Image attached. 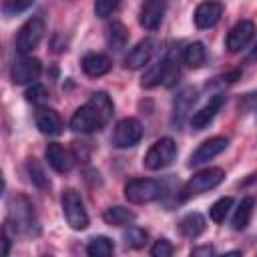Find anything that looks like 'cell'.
I'll list each match as a JSON object with an SVG mask.
<instances>
[{"label":"cell","mask_w":257,"mask_h":257,"mask_svg":"<svg viewBox=\"0 0 257 257\" xmlns=\"http://www.w3.org/2000/svg\"><path fill=\"white\" fill-rule=\"evenodd\" d=\"M112 112H114V104H112L110 96L106 92L98 90L80 108L74 110V114L70 118V128L80 135L96 133L108 124V120L112 118Z\"/></svg>","instance_id":"cell-1"},{"label":"cell","mask_w":257,"mask_h":257,"mask_svg":"<svg viewBox=\"0 0 257 257\" xmlns=\"http://www.w3.org/2000/svg\"><path fill=\"white\" fill-rule=\"evenodd\" d=\"M8 225H12L16 235L36 237L40 235V223L32 201L26 195H14L8 201Z\"/></svg>","instance_id":"cell-2"},{"label":"cell","mask_w":257,"mask_h":257,"mask_svg":"<svg viewBox=\"0 0 257 257\" xmlns=\"http://www.w3.org/2000/svg\"><path fill=\"white\" fill-rule=\"evenodd\" d=\"M225 181V171L221 167H209L199 173H195L181 189V201H187L191 197H197L209 189H215Z\"/></svg>","instance_id":"cell-3"},{"label":"cell","mask_w":257,"mask_h":257,"mask_svg":"<svg viewBox=\"0 0 257 257\" xmlns=\"http://www.w3.org/2000/svg\"><path fill=\"white\" fill-rule=\"evenodd\" d=\"M163 183L155 179H131L124 185V197L133 205H145L151 201H157L163 197Z\"/></svg>","instance_id":"cell-4"},{"label":"cell","mask_w":257,"mask_h":257,"mask_svg":"<svg viewBox=\"0 0 257 257\" xmlns=\"http://www.w3.org/2000/svg\"><path fill=\"white\" fill-rule=\"evenodd\" d=\"M177 76H179V66H177L173 54L169 52V54H165L163 58H159L155 64H151L147 68V72L143 74L141 86L143 88H153V86H159L161 82L171 84Z\"/></svg>","instance_id":"cell-5"},{"label":"cell","mask_w":257,"mask_h":257,"mask_svg":"<svg viewBox=\"0 0 257 257\" xmlns=\"http://www.w3.org/2000/svg\"><path fill=\"white\" fill-rule=\"evenodd\" d=\"M175 157H177L175 141L171 137H163L151 145V149L143 159V165L149 171H161V169H167L175 161Z\"/></svg>","instance_id":"cell-6"},{"label":"cell","mask_w":257,"mask_h":257,"mask_svg":"<svg viewBox=\"0 0 257 257\" xmlns=\"http://www.w3.org/2000/svg\"><path fill=\"white\" fill-rule=\"evenodd\" d=\"M60 203H62V213H64L66 223L74 231H84L88 227V213L84 209V203H82L80 195L74 189H64L62 197H60Z\"/></svg>","instance_id":"cell-7"},{"label":"cell","mask_w":257,"mask_h":257,"mask_svg":"<svg viewBox=\"0 0 257 257\" xmlns=\"http://www.w3.org/2000/svg\"><path fill=\"white\" fill-rule=\"evenodd\" d=\"M42 36H44V20H42V16H32V18H28V20L20 26V30H18V34H16V40H14L16 52L28 54L30 50H34V48L40 44Z\"/></svg>","instance_id":"cell-8"},{"label":"cell","mask_w":257,"mask_h":257,"mask_svg":"<svg viewBox=\"0 0 257 257\" xmlns=\"http://www.w3.org/2000/svg\"><path fill=\"white\" fill-rule=\"evenodd\" d=\"M141 139H143V124L137 118L126 116L116 122L114 133H112V145L116 149H131Z\"/></svg>","instance_id":"cell-9"},{"label":"cell","mask_w":257,"mask_h":257,"mask_svg":"<svg viewBox=\"0 0 257 257\" xmlns=\"http://www.w3.org/2000/svg\"><path fill=\"white\" fill-rule=\"evenodd\" d=\"M40 72H42V64L38 58L22 56V58L14 60V64L10 68V78L14 84H28V82L38 80Z\"/></svg>","instance_id":"cell-10"},{"label":"cell","mask_w":257,"mask_h":257,"mask_svg":"<svg viewBox=\"0 0 257 257\" xmlns=\"http://www.w3.org/2000/svg\"><path fill=\"white\" fill-rule=\"evenodd\" d=\"M157 46H159V42H157L155 38H145V40L137 42V44L128 50V54L124 56V68H128V70H139V68H143L145 64H149L151 58H153V54L157 52Z\"/></svg>","instance_id":"cell-11"},{"label":"cell","mask_w":257,"mask_h":257,"mask_svg":"<svg viewBox=\"0 0 257 257\" xmlns=\"http://www.w3.org/2000/svg\"><path fill=\"white\" fill-rule=\"evenodd\" d=\"M195 100H197V90L193 86H185V88H181L177 92V96L173 98V112H171L173 126H177V128L183 126V122L187 120Z\"/></svg>","instance_id":"cell-12"},{"label":"cell","mask_w":257,"mask_h":257,"mask_svg":"<svg viewBox=\"0 0 257 257\" xmlns=\"http://www.w3.org/2000/svg\"><path fill=\"white\" fill-rule=\"evenodd\" d=\"M229 141L225 137H211L207 141H203L189 157V167H199L211 159H215L217 155H221L225 149H227Z\"/></svg>","instance_id":"cell-13"},{"label":"cell","mask_w":257,"mask_h":257,"mask_svg":"<svg viewBox=\"0 0 257 257\" xmlns=\"http://www.w3.org/2000/svg\"><path fill=\"white\" fill-rule=\"evenodd\" d=\"M169 0H143L141 12H139V22L147 30H157L165 18Z\"/></svg>","instance_id":"cell-14"},{"label":"cell","mask_w":257,"mask_h":257,"mask_svg":"<svg viewBox=\"0 0 257 257\" xmlns=\"http://www.w3.org/2000/svg\"><path fill=\"white\" fill-rule=\"evenodd\" d=\"M223 16V4L219 0H205L195 8L193 20L197 28H211L219 22V18Z\"/></svg>","instance_id":"cell-15"},{"label":"cell","mask_w":257,"mask_h":257,"mask_svg":"<svg viewBox=\"0 0 257 257\" xmlns=\"http://www.w3.org/2000/svg\"><path fill=\"white\" fill-rule=\"evenodd\" d=\"M46 161H48V165H50L56 173L64 175V173H70V171H72V167H74V163H76V157H74L68 149H64L62 145L50 143V145L46 147Z\"/></svg>","instance_id":"cell-16"},{"label":"cell","mask_w":257,"mask_h":257,"mask_svg":"<svg viewBox=\"0 0 257 257\" xmlns=\"http://www.w3.org/2000/svg\"><path fill=\"white\" fill-rule=\"evenodd\" d=\"M225 104V94H215L209 98V102L205 106H201L197 112H193L191 116V126L195 131H203L205 126H209L213 122V118L217 116V112L223 108Z\"/></svg>","instance_id":"cell-17"},{"label":"cell","mask_w":257,"mask_h":257,"mask_svg":"<svg viewBox=\"0 0 257 257\" xmlns=\"http://www.w3.org/2000/svg\"><path fill=\"white\" fill-rule=\"evenodd\" d=\"M253 36H255V24L251 20H239L227 34L229 52H239L241 48H245L251 42Z\"/></svg>","instance_id":"cell-18"},{"label":"cell","mask_w":257,"mask_h":257,"mask_svg":"<svg viewBox=\"0 0 257 257\" xmlns=\"http://www.w3.org/2000/svg\"><path fill=\"white\" fill-rule=\"evenodd\" d=\"M34 120H36V126H38V131H40L42 135L56 137V135L62 133V118H60V114H58L54 108H50V106H38Z\"/></svg>","instance_id":"cell-19"},{"label":"cell","mask_w":257,"mask_h":257,"mask_svg":"<svg viewBox=\"0 0 257 257\" xmlns=\"http://www.w3.org/2000/svg\"><path fill=\"white\" fill-rule=\"evenodd\" d=\"M80 68H82V72H84L86 76L96 78V76L106 74V72L112 68V62H110V58H108L106 54H102V52H88V54H84V56L80 58Z\"/></svg>","instance_id":"cell-20"},{"label":"cell","mask_w":257,"mask_h":257,"mask_svg":"<svg viewBox=\"0 0 257 257\" xmlns=\"http://www.w3.org/2000/svg\"><path fill=\"white\" fill-rule=\"evenodd\" d=\"M179 231L187 239H197L205 231V219L201 213H187L179 221Z\"/></svg>","instance_id":"cell-21"},{"label":"cell","mask_w":257,"mask_h":257,"mask_svg":"<svg viewBox=\"0 0 257 257\" xmlns=\"http://www.w3.org/2000/svg\"><path fill=\"white\" fill-rule=\"evenodd\" d=\"M126 42H128V30H126V26L122 22H118V20L110 22L106 26V44H108V48L118 52V50H122L126 46Z\"/></svg>","instance_id":"cell-22"},{"label":"cell","mask_w":257,"mask_h":257,"mask_svg":"<svg viewBox=\"0 0 257 257\" xmlns=\"http://www.w3.org/2000/svg\"><path fill=\"white\" fill-rule=\"evenodd\" d=\"M102 219L106 225L110 227H124L128 223H133L137 219V215L126 209V207H120V205H114V207H108L104 213H102Z\"/></svg>","instance_id":"cell-23"},{"label":"cell","mask_w":257,"mask_h":257,"mask_svg":"<svg viewBox=\"0 0 257 257\" xmlns=\"http://www.w3.org/2000/svg\"><path fill=\"white\" fill-rule=\"evenodd\" d=\"M253 207H255L253 197H243L241 199V203L237 205V209L233 213V229L235 231L247 229V225L251 221V215H253Z\"/></svg>","instance_id":"cell-24"},{"label":"cell","mask_w":257,"mask_h":257,"mask_svg":"<svg viewBox=\"0 0 257 257\" xmlns=\"http://www.w3.org/2000/svg\"><path fill=\"white\" fill-rule=\"evenodd\" d=\"M205 60H207V52H205V46L201 42H191L183 50V62L189 68H199L205 64Z\"/></svg>","instance_id":"cell-25"},{"label":"cell","mask_w":257,"mask_h":257,"mask_svg":"<svg viewBox=\"0 0 257 257\" xmlns=\"http://www.w3.org/2000/svg\"><path fill=\"white\" fill-rule=\"evenodd\" d=\"M26 173H28V179H30V183H32L34 187H38L40 191L50 189V181H48L44 169L40 167V163H38L36 159H28V161H26Z\"/></svg>","instance_id":"cell-26"},{"label":"cell","mask_w":257,"mask_h":257,"mask_svg":"<svg viewBox=\"0 0 257 257\" xmlns=\"http://www.w3.org/2000/svg\"><path fill=\"white\" fill-rule=\"evenodd\" d=\"M112 251H114V245H112V241H110L108 237H104V235L92 237V239L88 241V245H86V253H88L90 257H108V255H112Z\"/></svg>","instance_id":"cell-27"},{"label":"cell","mask_w":257,"mask_h":257,"mask_svg":"<svg viewBox=\"0 0 257 257\" xmlns=\"http://www.w3.org/2000/svg\"><path fill=\"white\" fill-rule=\"evenodd\" d=\"M122 241H124V247L128 249H141L147 241V231L141 227H128L122 233Z\"/></svg>","instance_id":"cell-28"},{"label":"cell","mask_w":257,"mask_h":257,"mask_svg":"<svg viewBox=\"0 0 257 257\" xmlns=\"http://www.w3.org/2000/svg\"><path fill=\"white\" fill-rule=\"evenodd\" d=\"M231 207H233V199H231V197H221V199H217V201L211 205L209 215H211V219H213L215 223H223L225 217L229 215V209H231Z\"/></svg>","instance_id":"cell-29"},{"label":"cell","mask_w":257,"mask_h":257,"mask_svg":"<svg viewBox=\"0 0 257 257\" xmlns=\"http://www.w3.org/2000/svg\"><path fill=\"white\" fill-rule=\"evenodd\" d=\"M120 0H94V14L98 18H108L116 8Z\"/></svg>","instance_id":"cell-30"},{"label":"cell","mask_w":257,"mask_h":257,"mask_svg":"<svg viewBox=\"0 0 257 257\" xmlns=\"http://www.w3.org/2000/svg\"><path fill=\"white\" fill-rule=\"evenodd\" d=\"M175 253V247L171 245L169 239H159L155 241V245L151 247V255L153 257H171Z\"/></svg>","instance_id":"cell-31"},{"label":"cell","mask_w":257,"mask_h":257,"mask_svg":"<svg viewBox=\"0 0 257 257\" xmlns=\"http://www.w3.org/2000/svg\"><path fill=\"white\" fill-rule=\"evenodd\" d=\"M30 4H32V0H4V14H6V16L20 14V12H24Z\"/></svg>","instance_id":"cell-32"},{"label":"cell","mask_w":257,"mask_h":257,"mask_svg":"<svg viewBox=\"0 0 257 257\" xmlns=\"http://www.w3.org/2000/svg\"><path fill=\"white\" fill-rule=\"evenodd\" d=\"M46 98H48V92H46V88L40 86V84H34L32 88L26 90V100H28V102L40 104V102H44Z\"/></svg>","instance_id":"cell-33"},{"label":"cell","mask_w":257,"mask_h":257,"mask_svg":"<svg viewBox=\"0 0 257 257\" xmlns=\"http://www.w3.org/2000/svg\"><path fill=\"white\" fill-rule=\"evenodd\" d=\"M191 255H195V257H199V255L209 257V255H213V247H211V245H201V247H195V249L191 251Z\"/></svg>","instance_id":"cell-34"},{"label":"cell","mask_w":257,"mask_h":257,"mask_svg":"<svg viewBox=\"0 0 257 257\" xmlns=\"http://www.w3.org/2000/svg\"><path fill=\"white\" fill-rule=\"evenodd\" d=\"M2 243H4V255H8L10 253V237H8V227H4L2 229Z\"/></svg>","instance_id":"cell-35"},{"label":"cell","mask_w":257,"mask_h":257,"mask_svg":"<svg viewBox=\"0 0 257 257\" xmlns=\"http://www.w3.org/2000/svg\"><path fill=\"white\" fill-rule=\"evenodd\" d=\"M249 58H251V60H257V44H255V48H253V52H251Z\"/></svg>","instance_id":"cell-36"}]
</instances>
